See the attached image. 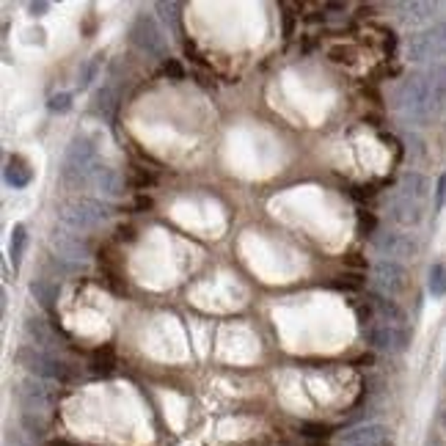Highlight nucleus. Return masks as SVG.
<instances>
[{
  "mask_svg": "<svg viewBox=\"0 0 446 446\" xmlns=\"http://www.w3.org/2000/svg\"><path fill=\"white\" fill-rule=\"evenodd\" d=\"M47 110H50V113H69V110H72V94H69V91L53 94L47 99Z\"/></svg>",
  "mask_w": 446,
  "mask_h": 446,
  "instance_id": "b1692460",
  "label": "nucleus"
},
{
  "mask_svg": "<svg viewBox=\"0 0 446 446\" xmlns=\"http://www.w3.org/2000/svg\"><path fill=\"white\" fill-rule=\"evenodd\" d=\"M99 152H96V144L86 135H75L66 146L64 165H61V179H64L66 188H83V185H91L96 168H99Z\"/></svg>",
  "mask_w": 446,
  "mask_h": 446,
  "instance_id": "f03ea898",
  "label": "nucleus"
},
{
  "mask_svg": "<svg viewBox=\"0 0 446 446\" xmlns=\"http://www.w3.org/2000/svg\"><path fill=\"white\" fill-rule=\"evenodd\" d=\"M446 204V174L438 177V185H435V210H444Z\"/></svg>",
  "mask_w": 446,
  "mask_h": 446,
  "instance_id": "c756f323",
  "label": "nucleus"
},
{
  "mask_svg": "<svg viewBox=\"0 0 446 446\" xmlns=\"http://www.w3.org/2000/svg\"><path fill=\"white\" fill-rule=\"evenodd\" d=\"M397 193H402V196L416 198V201L424 204V198H427V193H430V179H427L424 174H419V171H405L402 179H400V191Z\"/></svg>",
  "mask_w": 446,
  "mask_h": 446,
  "instance_id": "f3484780",
  "label": "nucleus"
},
{
  "mask_svg": "<svg viewBox=\"0 0 446 446\" xmlns=\"http://www.w3.org/2000/svg\"><path fill=\"white\" fill-rule=\"evenodd\" d=\"M427 77H430V83H433V91L438 96V105H444L446 102V64H430L427 69Z\"/></svg>",
  "mask_w": 446,
  "mask_h": 446,
  "instance_id": "4be33fe9",
  "label": "nucleus"
},
{
  "mask_svg": "<svg viewBox=\"0 0 446 446\" xmlns=\"http://www.w3.org/2000/svg\"><path fill=\"white\" fill-rule=\"evenodd\" d=\"M25 248H28V229H25V223H17V226L11 229V240H8V256H11L14 270L23 265Z\"/></svg>",
  "mask_w": 446,
  "mask_h": 446,
  "instance_id": "6ab92c4d",
  "label": "nucleus"
},
{
  "mask_svg": "<svg viewBox=\"0 0 446 446\" xmlns=\"http://www.w3.org/2000/svg\"><path fill=\"white\" fill-rule=\"evenodd\" d=\"M361 336L369 348L383 352H402L408 350L414 333L408 331V325H391V322H383V319H372L361 328Z\"/></svg>",
  "mask_w": 446,
  "mask_h": 446,
  "instance_id": "20e7f679",
  "label": "nucleus"
},
{
  "mask_svg": "<svg viewBox=\"0 0 446 446\" xmlns=\"http://www.w3.org/2000/svg\"><path fill=\"white\" fill-rule=\"evenodd\" d=\"M50 251L58 259H66V262H77L83 265L86 259H91V246L86 237H80L77 231L72 229H53L50 231Z\"/></svg>",
  "mask_w": 446,
  "mask_h": 446,
  "instance_id": "1a4fd4ad",
  "label": "nucleus"
},
{
  "mask_svg": "<svg viewBox=\"0 0 446 446\" xmlns=\"http://www.w3.org/2000/svg\"><path fill=\"white\" fill-rule=\"evenodd\" d=\"M25 333H28V339H31L33 348H39V350H58L61 345H58V333L50 328V322L42 317H28L25 319Z\"/></svg>",
  "mask_w": 446,
  "mask_h": 446,
  "instance_id": "ddd939ff",
  "label": "nucleus"
},
{
  "mask_svg": "<svg viewBox=\"0 0 446 446\" xmlns=\"http://www.w3.org/2000/svg\"><path fill=\"white\" fill-rule=\"evenodd\" d=\"M163 72H165L171 80H185V69H182V64H179L177 58H165V61H163Z\"/></svg>",
  "mask_w": 446,
  "mask_h": 446,
  "instance_id": "cd10ccee",
  "label": "nucleus"
},
{
  "mask_svg": "<svg viewBox=\"0 0 446 446\" xmlns=\"http://www.w3.org/2000/svg\"><path fill=\"white\" fill-rule=\"evenodd\" d=\"M348 446H391V438L383 427H364L342 438Z\"/></svg>",
  "mask_w": 446,
  "mask_h": 446,
  "instance_id": "a211bd4d",
  "label": "nucleus"
},
{
  "mask_svg": "<svg viewBox=\"0 0 446 446\" xmlns=\"http://www.w3.org/2000/svg\"><path fill=\"white\" fill-rule=\"evenodd\" d=\"M119 240H135V234H132V229H125V226H122V229H119Z\"/></svg>",
  "mask_w": 446,
  "mask_h": 446,
  "instance_id": "473e14b6",
  "label": "nucleus"
},
{
  "mask_svg": "<svg viewBox=\"0 0 446 446\" xmlns=\"http://www.w3.org/2000/svg\"><path fill=\"white\" fill-rule=\"evenodd\" d=\"M91 369H94L96 375H113V369H116V352L110 345H102V348H96L91 352Z\"/></svg>",
  "mask_w": 446,
  "mask_h": 446,
  "instance_id": "aec40b11",
  "label": "nucleus"
},
{
  "mask_svg": "<svg viewBox=\"0 0 446 446\" xmlns=\"http://www.w3.org/2000/svg\"><path fill=\"white\" fill-rule=\"evenodd\" d=\"M28 11H31V17H44L47 11H50V3H44V0H36L28 6Z\"/></svg>",
  "mask_w": 446,
  "mask_h": 446,
  "instance_id": "7c9ffc66",
  "label": "nucleus"
},
{
  "mask_svg": "<svg viewBox=\"0 0 446 446\" xmlns=\"http://www.w3.org/2000/svg\"><path fill=\"white\" fill-rule=\"evenodd\" d=\"M129 42L146 53V56H155V58H171L168 56V42H165V33L158 25V20L152 14H138L129 25Z\"/></svg>",
  "mask_w": 446,
  "mask_h": 446,
  "instance_id": "423d86ee",
  "label": "nucleus"
},
{
  "mask_svg": "<svg viewBox=\"0 0 446 446\" xmlns=\"http://www.w3.org/2000/svg\"><path fill=\"white\" fill-rule=\"evenodd\" d=\"M31 295L36 298V303L44 309V312H56V300H58V295H61V287L53 281V279H33L31 281Z\"/></svg>",
  "mask_w": 446,
  "mask_h": 446,
  "instance_id": "dca6fc26",
  "label": "nucleus"
},
{
  "mask_svg": "<svg viewBox=\"0 0 446 446\" xmlns=\"http://www.w3.org/2000/svg\"><path fill=\"white\" fill-rule=\"evenodd\" d=\"M108 218H110V210L94 198H75V201H64L58 207V221L64 223V229H72V231L96 229Z\"/></svg>",
  "mask_w": 446,
  "mask_h": 446,
  "instance_id": "7ed1b4c3",
  "label": "nucleus"
},
{
  "mask_svg": "<svg viewBox=\"0 0 446 446\" xmlns=\"http://www.w3.org/2000/svg\"><path fill=\"white\" fill-rule=\"evenodd\" d=\"M113 86H105L99 94H96V108L105 113V116H110V110H113Z\"/></svg>",
  "mask_w": 446,
  "mask_h": 446,
  "instance_id": "bb28decb",
  "label": "nucleus"
},
{
  "mask_svg": "<svg viewBox=\"0 0 446 446\" xmlns=\"http://www.w3.org/2000/svg\"><path fill=\"white\" fill-rule=\"evenodd\" d=\"M50 446H72V444H66V441H53Z\"/></svg>",
  "mask_w": 446,
  "mask_h": 446,
  "instance_id": "72a5a7b5",
  "label": "nucleus"
},
{
  "mask_svg": "<svg viewBox=\"0 0 446 446\" xmlns=\"http://www.w3.org/2000/svg\"><path fill=\"white\" fill-rule=\"evenodd\" d=\"M408 58L414 64H441V58H446V23L414 33L408 42Z\"/></svg>",
  "mask_w": 446,
  "mask_h": 446,
  "instance_id": "39448f33",
  "label": "nucleus"
},
{
  "mask_svg": "<svg viewBox=\"0 0 446 446\" xmlns=\"http://www.w3.org/2000/svg\"><path fill=\"white\" fill-rule=\"evenodd\" d=\"M372 287L378 295L386 298H397L408 289V270L400 265V262H391V259H378L372 265Z\"/></svg>",
  "mask_w": 446,
  "mask_h": 446,
  "instance_id": "6e6552de",
  "label": "nucleus"
},
{
  "mask_svg": "<svg viewBox=\"0 0 446 446\" xmlns=\"http://www.w3.org/2000/svg\"><path fill=\"white\" fill-rule=\"evenodd\" d=\"M375 226H378V221H375V215H369L367 210H358V231L364 234H369V231H375Z\"/></svg>",
  "mask_w": 446,
  "mask_h": 446,
  "instance_id": "c85d7f7f",
  "label": "nucleus"
},
{
  "mask_svg": "<svg viewBox=\"0 0 446 446\" xmlns=\"http://www.w3.org/2000/svg\"><path fill=\"white\" fill-rule=\"evenodd\" d=\"M14 361L20 367H25L36 378H53V381H66L69 378V369H66L64 361L53 358L50 352L39 350L33 345H23L20 350L14 352Z\"/></svg>",
  "mask_w": 446,
  "mask_h": 446,
  "instance_id": "0eeeda50",
  "label": "nucleus"
},
{
  "mask_svg": "<svg viewBox=\"0 0 446 446\" xmlns=\"http://www.w3.org/2000/svg\"><path fill=\"white\" fill-rule=\"evenodd\" d=\"M438 96L433 91V83L427 72H414L408 75L397 89H394V110L411 122V125H424L430 116L438 110Z\"/></svg>",
  "mask_w": 446,
  "mask_h": 446,
  "instance_id": "f257e3e1",
  "label": "nucleus"
},
{
  "mask_svg": "<svg viewBox=\"0 0 446 446\" xmlns=\"http://www.w3.org/2000/svg\"><path fill=\"white\" fill-rule=\"evenodd\" d=\"M127 185H132V188H152V185H155V177H152L146 168H132Z\"/></svg>",
  "mask_w": 446,
  "mask_h": 446,
  "instance_id": "a878e982",
  "label": "nucleus"
},
{
  "mask_svg": "<svg viewBox=\"0 0 446 446\" xmlns=\"http://www.w3.org/2000/svg\"><path fill=\"white\" fill-rule=\"evenodd\" d=\"M372 248H375V254H381L383 259H391V262H408V259H416V254H419V243L411 234H402V231L378 234L372 240Z\"/></svg>",
  "mask_w": 446,
  "mask_h": 446,
  "instance_id": "9d476101",
  "label": "nucleus"
},
{
  "mask_svg": "<svg viewBox=\"0 0 446 446\" xmlns=\"http://www.w3.org/2000/svg\"><path fill=\"white\" fill-rule=\"evenodd\" d=\"M3 177H6V182H8L14 191H23V188H28V185H31L33 171H31V165L25 163V158L14 155V158H8V163H6Z\"/></svg>",
  "mask_w": 446,
  "mask_h": 446,
  "instance_id": "2eb2a0df",
  "label": "nucleus"
},
{
  "mask_svg": "<svg viewBox=\"0 0 446 446\" xmlns=\"http://www.w3.org/2000/svg\"><path fill=\"white\" fill-rule=\"evenodd\" d=\"M331 61L333 64H355V50L352 47H345V44H336V47H331Z\"/></svg>",
  "mask_w": 446,
  "mask_h": 446,
  "instance_id": "393cba45",
  "label": "nucleus"
},
{
  "mask_svg": "<svg viewBox=\"0 0 446 446\" xmlns=\"http://www.w3.org/2000/svg\"><path fill=\"white\" fill-rule=\"evenodd\" d=\"M369 306L375 312V319H383V322H391V325H405L408 322V314L405 309L394 300V298H386V295H369Z\"/></svg>",
  "mask_w": 446,
  "mask_h": 446,
  "instance_id": "4468645a",
  "label": "nucleus"
},
{
  "mask_svg": "<svg viewBox=\"0 0 446 446\" xmlns=\"http://www.w3.org/2000/svg\"><path fill=\"white\" fill-rule=\"evenodd\" d=\"M388 218L400 226H419L424 221V204L402 196V193H394L388 198Z\"/></svg>",
  "mask_w": 446,
  "mask_h": 446,
  "instance_id": "9b49d317",
  "label": "nucleus"
},
{
  "mask_svg": "<svg viewBox=\"0 0 446 446\" xmlns=\"http://www.w3.org/2000/svg\"><path fill=\"white\" fill-rule=\"evenodd\" d=\"M91 185H94L105 198H116V196L125 193L127 179H125V174H122L119 168H113V165H99L94 174V179H91Z\"/></svg>",
  "mask_w": 446,
  "mask_h": 446,
  "instance_id": "f8f14e48",
  "label": "nucleus"
},
{
  "mask_svg": "<svg viewBox=\"0 0 446 446\" xmlns=\"http://www.w3.org/2000/svg\"><path fill=\"white\" fill-rule=\"evenodd\" d=\"M152 207V198L149 196H138L135 198V210H149Z\"/></svg>",
  "mask_w": 446,
  "mask_h": 446,
  "instance_id": "2f4dec72",
  "label": "nucleus"
},
{
  "mask_svg": "<svg viewBox=\"0 0 446 446\" xmlns=\"http://www.w3.org/2000/svg\"><path fill=\"white\" fill-rule=\"evenodd\" d=\"M99 64H102V56H94L89 64L80 69V75H77V86L80 89H86V86H91V80L96 77V72H99Z\"/></svg>",
  "mask_w": 446,
  "mask_h": 446,
  "instance_id": "5701e85b",
  "label": "nucleus"
},
{
  "mask_svg": "<svg viewBox=\"0 0 446 446\" xmlns=\"http://www.w3.org/2000/svg\"><path fill=\"white\" fill-rule=\"evenodd\" d=\"M427 289L433 298H444L446 295V265L444 262H435L430 267V276H427Z\"/></svg>",
  "mask_w": 446,
  "mask_h": 446,
  "instance_id": "412c9836",
  "label": "nucleus"
}]
</instances>
